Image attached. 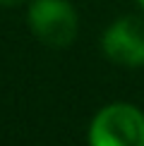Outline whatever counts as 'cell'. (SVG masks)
Wrapping results in <instances>:
<instances>
[{
  "instance_id": "6da1fadb",
  "label": "cell",
  "mask_w": 144,
  "mask_h": 146,
  "mask_svg": "<svg viewBox=\"0 0 144 146\" xmlns=\"http://www.w3.org/2000/svg\"><path fill=\"white\" fill-rule=\"evenodd\" d=\"M89 146H144V113L132 103H108L94 115Z\"/></svg>"
},
{
  "instance_id": "7a4b0ae2",
  "label": "cell",
  "mask_w": 144,
  "mask_h": 146,
  "mask_svg": "<svg viewBox=\"0 0 144 146\" xmlns=\"http://www.w3.org/2000/svg\"><path fill=\"white\" fill-rule=\"evenodd\" d=\"M27 24L41 43L51 48H67L77 38V10L67 0H31Z\"/></svg>"
},
{
  "instance_id": "3957f363",
  "label": "cell",
  "mask_w": 144,
  "mask_h": 146,
  "mask_svg": "<svg viewBox=\"0 0 144 146\" xmlns=\"http://www.w3.org/2000/svg\"><path fill=\"white\" fill-rule=\"evenodd\" d=\"M101 50L120 67H144V19L120 17L101 36Z\"/></svg>"
},
{
  "instance_id": "277c9868",
  "label": "cell",
  "mask_w": 144,
  "mask_h": 146,
  "mask_svg": "<svg viewBox=\"0 0 144 146\" xmlns=\"http://www.w3.org/2000/svg\"><path fill=\"white\" fill-rule=\"evenodd\" d=\"M19 3H24V0H0V7H15Z\"/></svg>"
},
{
  "instance_id": "5b68a950",
  "label": "cell",
  "mask_w": 144,
  "mask_h": 146,
  "mask_svg": "<svg viewBox=\"0 0 144 146\" xmlns=\"http://www.w3.org/2000/svg\"><path fill=\"white\" fill-rule=\"evenodd\" d=\"M137 3H139V7H142V10H144V0H137Z\"/></svg>"
}]
</instances>
